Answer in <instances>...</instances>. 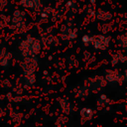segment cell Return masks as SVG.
I'll list each match as a JSON object with an SVG mask.
<instances>
[{
	"mask_svg": "<svg viewBox=\"0 0 127 127\" xmlns=\"http://www.w3.org/2000/svg\"><path fill=\"white\" fill-rule=\"evenodd\" d=\"M66 121H67L66 117H64V116H60V117H58V119H57V121H56L55 124H56L57 126H62V125H64Z\"/></svg>",
	"mask_w": 127,
	"mask_h": 127,
	"instance_id": "cell-19",
	"label": "cell"
},
{
	"mask_svg": "<svg viewBox=\"0 0 127 127\" xmlns=\"http://www.w3.org/2000/svg\"><path fill=\"white\" fill-rule=\"evenodd\" d=\"M126 64L127 63V55H124L121 52H116L111 57V64L116 65L117 64Z\"/></svg>",
	"mask_w": 127,
	"mask_h": 127,
	"instance_id": "cell-8",
	"label": "cell"
},
{
	"mask_svg": "<svg viewBox=\"0 0 127 127\" xmlns=\"http://www.w3.org/2000/svg\"><path fill=\"white\" fill-rule=\"evenodd\" d=\"M42 9V2L41 0H32V9L33 11H39Z\"/></svg>",
	"mask_w": 127,
	"mask_h": 127,
	"instance_id": "cell-16",
	"label": "cell"
},
{
	"mask_svg": "<svg viewBox=\"0 0 127 127\" xmlns=\"http://www.w3.org/2000/svg\"><path fill=\"white\" fill-rule=\"evenodd\" d=\"M66 7H67V8H70V9H72L73 11H76V7H77V4H76L74 1H72V0H68V1L66 2Z\"/></svg>",
	"mask_w": 127,
	"mask_h": 127,
	"instance_id": "cell-21",
	"label": "cell"
},
{
	"mask_svg": "<svg viewBox=\"0 0 127 127\" xmlns=\"http://www.w3.org/2000/svg\"><path fill=\"white\" fill-rule=\"evenodd\" d=\"M104 78L109 83H119L121 84L124 81V76L122 73H120L118 70L114 69H107L105 70Z\"/></svg>",
	"mask_w": 127,
	"mask_h": 127,
	"instance_id": "cell-4",
	"label": "cell"
},
{
	"mask_svg": "<svg viewBox=\"0 0 127 127\" xmlns=\"http://www.w3.org/2000/svg\"><path fill=\"white\" fill-rule=\"evenodd\" d=\"M83 55H84V61H87V59L91 57V54H90V53H88V52H84V53H83Z\"/></svg>",
	"mask_w": 127,
	"mask_h": 127,
	"instance_id": "cell-24",
	"label": "cell"
},
{
	"mask_svg": "<svg viewBox=\"0 0 127 127\" xmlns=\"http://www.w3.org/2000/svg\"><path fill=\"white\" fill-rule=\"evenodd\" d=\"M20 5L27 9H32V0H20Z\"/></svg>",
	"mask_w": 127,
	"mask_h": 127,
	"instance_id": "cell-17",
	"label": "cell"
},
{
	"mask_svg": "<svg viewBox=\"0 0 127 127\" xmlns=\"http://www.w3.org/2000/svg\"><path fill=\"white\" fill-rule=\"evenodd\" d=\"M90 92V89L87 85H83V86H80L78 87L76 90H75V96L76 97H79V98H86L88 96Z\"/></svg>",
	"mask_w": 127,
	"mask_h": 127,
	"instance_id": "cell-11",
	"label": "cell"
},
{
	"mask_svg": "<svg viewBox=\"0 0 127 127\" xmlns=\"http://www.w3.org/2000/svg\"><path fill=\"white\" fill-rule=\"evenodd\" d=\"M123 76H124V81H126V82H127V69H125Z\"/></svg>",
	"mask_w": 127,
	"mask_h": 127,
	"instance_id": "cell-27",
	"label": "cell"
},
{
	"mask_svg": "<svg viewBox=\"0 0 127 127\" xmlns=\"http://www.w3.org/2000/svg\"><path fill=\"white\" fill-rule=\"evenodd\" d=\"M0 65L3 66V67H7L9 65V59L6 58V57H3L1 60H0Z\"/></svg>",
	"mask_w": 127,
	"mask_h": 127,
	"instance_id": "cell-22",
	"label": "cell"
},
{
	"mask_svg": "<svg viewBox=\"0 0 127 127\" xmlns=\"http://www.w3.org/2000/svg\"><path fill=\"white\" fill-rule=\"evenodd\" d=\"M113 17L112 13H110L109 11L107 10H104V9H98L96 12H95V19L96 20H99V21H109L111 20Z\"/></svg>",
	"mask_w": 127,
	"mask_h": 127,
	"instance_id": "cell-7",
	"label": "cell"
},
{
	"mask_svg": "<svg viewBox=\"0 0 127 127\" xmlns=\"http://www.w3.org/2000/svg\"><path fill=\"white\" fill-rule=\"evenodd\" d=\"M12 100H13V101H15V102H17V101H21V100H22V97H21L20 95H17V96H16V97H14Z\"/></svg>",
	"mask_w": 127,
	"mask_h": 127,
	"instance_id": "cell-25",
	"label": "cell"
},
{
	"mask_svg": "<svg viewBox=\"0 0 127 127\" xmlns=\"http://www.w3.org/2000/svg\"><path fill=\"white\" fill-rule=\"evenodd\" d=\"M59 105H60V107H61V109H62L64 114L68 115L71 112V105H70L69 100L66 97L60 98L59 99Z\"/></svg>",
	"mask_w": 127,
	"mask_h": 127,
	"instance_id": "cell-9",
	"label": "cell"
},
{
	"mask_svg": "<svg viewBox=\"0 0 127 127\" xmlns=\"http://www.w3.org/2000/svg\"><path fill=\"white\" fill-rule=\"evenodd\" d=\"M111 25L110 24H103V29H102V32L103 33H107L108 31L111 30Z\"/></svg>",
	"mask_w": 127,
	"mask_h": 127,
	"instance_id": "cell-23",
	"label": "cell"
},
{
	"mask_svg": "<svg viewBox=\"0 0 127 127\" xmlns=\"http://www.w3.org/2000/svg\"><path fill=\"white\" fill-rule=\"evenodd\" d=\"M79 115H80V123L84 124L93 118L94 110L88 107H83L79 110Z\"/></svg>",
	"mask_w": 127,
	"mask_h": 127,
	"instance_id": "cell-6",
	"label": "cell"
},
{
	"mask_svg": "<svg viewBox=\"0 0 127 127\" xmlns=\"http://www.w3.org/2000/svg\"><path fill=\"white\" fill-rule=\"evenodd\" d=\"M24 77L26 81V85H33L36 81V74L35 71H25Z\"/></svg>",
	"mask_w": 127,
	"mask_h": 127,
	"instance_id": "cell-12",
	"label": "cell"
},
{
	"mask_svg": "<svg viewBox=\"0 0 127 127\" xmlns=\"http://www.w3.org/2000/svg\"><path fill=\"white\" fill-rule=\"evenodd\" d=\"M79 1H85V0H79Z\"/></svg>",
	"mask_w": 127,
	"mask_h": 127,
	"instance_id": "cell-30",
	"label": "cell"
},
{
	"mask_svg": "<svg viewBox=\"0 0 127 127\" xmlns=\"http://www.w3.org/2000/svg\"><path fill=\"white\" fill-rule=\"evenodd\" d=\"M107 81L104 78V76L101 75H95L93 77H88L85 80V85H87L89 87V89L92 92H97L99 91L101 88H103L106 85Z\"/></svg>",
	"mask_w": 127,
	"mask_h": 127,
	"instance_id": "cell-2",
	"label": "cell"
},
{
	"mask_svg": "<svg viewBox=\"0 0 127 127\" xmlns=\"http://www.w3.org/2000/svg\"><path fill=\"white\" fill-rule=\"evenodd\" d=\"M117 44L119 45L120 48L127 50V33L119 35L117 37Z\"/></svg>",
	"mask_w": 127,
	"mask_h": 127,
	"instance_id": "cell-13",
	"label": "cell"
},
{
	"mask_svg": "<svg viewBox=\"0 0 127 127\" xmlns=\"http://www.w3.org/2000/svg\"><path fill=\"white\" fill-rule=\"evenodd\" d=\"M6 4H7V0H0V6L1 7L6 6Z\"/></svg>",
	"mask_w": 127,
	"mask_h": 127,
	"instance_id": "cell-26",
	"label": "cell"
},
{
	"mask_svg": "<svg viewBox=\"0 0 127 127\" xmlns=\"http://www.w3.org/2000/svg\"><path fill=\"white\" fill-rule=\"evenodd\" d=\"M68 64H70V66H77V65H78V61L71 55V56L68 58Z\"/></svg>",
	"mask_w": 127,
	"mask_h": 127,
	"instance_id": "cell-20",
	"label": "cell"
},
{
	"mask_svg": "<svg viewBox=\"0 0 127 127\" xmlns=\"http://www.w3.org/2000/svg\"><path fill=\"white\" fill-rule=\"evenodd\" d=\"M89 3H90V4L95 5V0H89Z\"/></svg>",
	"mask_w": 127,
	"mask_h": 127,
	"instance_id": "cell-29",
	"label": "cell"
},
{
	"mask_svg": "<svg viewBox=\"0 0 127 127\" xmlns=\"http://www.w3.org/2000/svg\"><path fill=\"white\" fill-rule=\"evenodd\" d=\"M84 11H85V13L87 14V16H89V17H93V18H95V9H94V5L93 4H88L86 7H85V9H84Z\"/></svg>",
	"mask_w": 127,
	"mask_h": 127,
	"instance_id": "cell-14",
	"label": "cell"
},
{
	"mask_svg": "<svg viewBox=\"0 0 127 127\" xmlns=\"http://www.w3.org/2000/svg\"><path fill=\"white\" fill-rule=\"evenodd\" d=\"M76 38H77V30L71 29V31L68 33V41H74Z\"/></svg>",
	"mask_w": 127,
	"mask_h": 127,
	"instance_id": "cell-18",
	"label": "cell"
},
{
	"mask_svg": "<svg viewBox=\"0 0 127 127\" xmlns=\"http://www.w3.org/2000/svg\"><path fill=\"white\" fill-rule=\"evenodd\" d=\"M110 103H111V100L105 94H100L97 97V100H96V107L98 109H101V108L109 105Z\"/></svg>",
	"mask_w": 127,
	"mask_h": 127,
	"instance_id": "cell-10",
	"label": "cell"
},
{
	"mask_svg": "<svg viewBox=\"0 0 127 127\" xmlns=\"http://www.w3.org/2000/svg\"><path fill=\"white\" fill-rule=\"evenodd\" d=\"M3 115H5V112L3 111V109H1V108H0V118H1Z\"/></svg>",
	"mask_w": 127,
	"mask_h": 127,
	"instance_id": "cell-28",
	"label": "cell"
},
{
	"mask_svg": "<svg viewBox=\"0 0 127 127\" xmlns=\"http://www.w3.org/2000/svg\"><path fill=\"white\" fill-rule=\"evenodd\" d=\"M92 41H93V36H90V35H83L81 37V42L82 44L85 46V47H88L92 44Z\"/></svg>",
	"mask_w": 127,
	"mask_h": 127,
	"instance_id": "cell-15",
	"label": "cell"
},
{
	"mask_svg": "<svg viewBox=\"0 0 127 127\" xmlns=\"http://www.w3.org/2000/svg\"><path fill=\"white\" fill-rule=\"evenodd\" d=\"M24 18H25V13L21 10H16L13 13V18H12V25L14 27H17L21 31V27L24 26Z\"/></svg>",
	"mask_w": 127,
	"mask_h": 127,
	"instance_id": "cell-5",
	"label": "cell"
},
{
	"mask_svg": "<svg viewBox=\"0 0 127 127\" xmlns=\"http://www.w3.org/2000/svg\"><path fill=\"white\" fill-rule=\"evenodd\" d=\"M19 49L24 58L37 56L41 51V42L38 38L28 37L20 43Z\"/></svg>",
	"mask_w": 127,
	"mask_h": 127,
	"instance_id": "cell-1",
	"label": "cell"
},
{
	"mask_svg": "<svg viewBox=\"0 0 127 127\" xmlns=\"http://www.w3.org/2000/svg\"><path fill=\"white\" fill-rule=\"evenodd\" d=\"M111 41V37L110 36H104V35H97V36H93V41H92V46L95 50H99V51H105L108 49L109 44Z\"/></svg>",
	"mask_w": 127,
	"mask_h": 127,
	"instance_id": "cell-3",
	"label": "cell"
}]
</instances>
